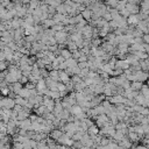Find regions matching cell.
<instances>
[{
    "label": "cell",
    "mask_w": 149,
    "mask_h": 149,
    "mask_svg": "<svg viewBox=\"0 0 149 149\" xmlns=\"http://www.w3.org/2000/svg\"><path fill=\"white\" fill-rule=\"evenodd\" d=\"M16 102L15 99H12L9 97H2L1 101H0V106L1 108H8V109H14Z\"/></svg>",
    "instance_id": "cell-1"
},
{
    "label": "cell",
    "mask_w": 149,
    "mask_h": 149,
    "mask_svg": "<svg viewBox=\"0 0 149 149\" xmlns=\"http://www.w3.org/2000/svg\"><path fill=\"white\" fill-rule=\"evenodd\" d=\"M134 74H135V81H142L143 83V81L148 80V78H149V72L143 71V70L135 71Z\"/></svg>",
    "instance_id": "cell-2"
},
{
    "label": "cell",
    "mask_w": 149,
    "mask_h": 149,
    "mask_svg": "<svg viewBox=\"0 0 149 149\" xmlns=\"http://www.w3.org/2000/svg\"><path fill=\"white\" fill-rule=\"evenodd\" d=\"M57 143L58 144H63V146H69V147H72L73 146V143H74V141L71 139V137H69L65 133L57 140Z\"/></svg>",
    "instance_id": "cell-3"
},
{
    "label": "cell",
    "mask_w": 149,
    "mask_h": 149,
    "mask_svg": "<svg viewBox=\"0 0 149 149\" xmlns=\"http://www.w3.org/2000/svg\"><path fill=\"white\" fill-rule=\"evenodd\" d=\"M93 29L94 28H92L91 26H85L84 28H83V30H81V33H83V37L84 38H93Z\"/></svg>",
    "instance_id": "cell-4"
},
{
    "label": "cell",
    "mask_w": 149,
    "mask_h": 149,
    "mask_svg": "<svg viewBox=\"0 0 149 149\" xmlns=\"http://www.w3.org/2000/svg\"><path fill=\"white\" fill-rule=\"evenodd\" d=\"M115 68H120L123 71H126V70H128L130 68V64H129V62L127 59H118L116 64H115Z\"/></svg>",
    "instance_id": "cell-5"
},
{
    "label": "cell",
    "mask_w": 149,
    "mask_h": 149,
    "mask_svg": "<svg viewBox=\"0 0 149 149\" xmlns=\"http://www.w3.org/2000/svg\"><path fill=\"white\" fill-rule=\"evenodd\" d=\"M59 81H62L64 84H68L71 81V77L65 70H59Z\"/></svg>",
    "instance_id": "cell-6"
},
{
    "label": "cell",
    "mask_w": 149,
    "mask_h": 149,
    "mask_svg": "<svg viewBox=\"0 0 149 149\" xmlns=\"http://www.w3.org/2000/svg\"><path fill=\"white\" fill-rule=\"evenodd\" d=\"M31 125H33V121L28 118V119H26V120L20 121L19 128H21V129H26V130H33V129H31Z\"/></svg>",
    "instance_id": "cell-7"
},
{
    "label": "cell",
    "mask_w": 149,
    "mask_h": 149,
    "mask_svg": "<svg viewBox=\"0 0 149 149\" xmlns=\"http://www.w3.org/2000/svg\"><path fill=\"white\" fill-rule=\"evenodd\" d=\"M126 9H128L130 14H139L140 7H139L135 2H127V5H126Z\"/></svg>",
    "instance_id": "cell-8"
},
{
    "label": "cell",
    "mask_w": 149,
    "mask_h": 149,
    "mask_svg": "<svg viewBox=\"0 0 149 149\" xmlns=\"http://www.w3.org/2000/svg\"><path fill=\"white\" fill-rule=\"evenodd\" d=\"M9 88H10L12 92L19 94L20 91L23 88V86H22V83H20V81H15V83H13V84H9Z\"/></svg>",
    "instance_id": "cell-9"
},
{
    "label": "cell",
    "mask_w": 149,
    "mask_h": 149,
    "mask_svg": "<svg viewBox=\"0 0 149 149\" xmlns=\"http://www.w3.org/2000/svg\"><path fill=\"white\" fill-rule=\"evenodd\" d=\"M99 132H100V129H99V127L97 126V125H93V126H91V127H88V130H87V134L92 137V139H94L98 134H99Z\"/></svg>",
    "instance_id": "cell-10"
},
{
    "label": "cell",
    "mask_w": 149,
    "mask_h": 149,
    "mask_svg": "<svg viewBox=\"0 0 149 149\" xmlns=\"http://www.w3.org/2000/svg\"><path fill=\"white\" fill-rule=\"evenodd\" d=\"M63 134H64V132H63L62 129H59V128H55V129L49 134V136H50L51 139H54V140H56V141H57V140H58Z\"/></svg>",
    "instance_id": "cell-11"
},
{
    "label": "cell",
    "mask_w": 149,
    "mask_h": 149,
    "mask_svg": "<svg viewBox=\"0 0 149 149\" xmlns=\"http://www.w3.org/2000/svg\"><path fill=\"white\" fill-rule=\"evenodd\" d=\"M119 143V146H121L122 148H125V149H130L132 147H133V142L128 139V136H126L122 141H120V142H118Z\"/></svg>",
    "instance_id": "cell-12"
},
{
    "label": "cell",
    "mask_w": 149,
    "mask_h": 149,
    "mask_svg": "<svg viewBox=\"0 0 149 149\" xmlns=\"http://www.w3.org/2000/svg\"><path fill=\"white\" fill-rule=\"evenodd\" d=\"M127 22H128L130 26H134V24H139V22H140V19H139L137 14H130V15L127 17Z\"/></svg>",
    "instance_id": "cell-13"
},
{
    "label": "cell",
    "mask_w": 149,
    "mask_h": 149,
    "mask_svg": "<svg viewBox=\"0 0 149 149\" xmlns=\"http://www.w3.org/2000/svg\"><path fill=\"white\" fill-rule=\"evenodd\" d=\"M70 111H71V114H72V115H74V116H78L79 114H81V113L84 112V111H83V107H81L80 105H77V104H76V105H73V106L71 107V109H70Z\"/></svg>",
    "instance_id": "cell-14"
},
{
    "label": "cell",
    "mask_w": 149,
    "mask_h": 149,
    "mask_svg": "<svg viewBox=\"0 0 149 149\" xmlns=\"http://www.w3.org/2000/svg\"><path fill=\"white\" fill-rule=\"evenodd\" d=\"M128 139L132 141V142H134V143H137L142 137L136 133V132H128Z\"/></svg>",
    "instance_id": "cell-15"
},
{
    "label": "cell",
    "mask_w": 149,
    "mask_h": 149,
    "mask_svg": "<svg viewBox=\"0 0 149 149\" xmlns=\"http://www.w3.org/2000/svg\"><path fill=\"white\" fill-rule=\"evenodd\" d=\"M80 14L83 15V17H84L86 21H91V20H92V16H93V12H92L90 8H85L83 12H80Z\"/></svg>",
    "instance_id": "cell-16"
},
{
    "label": "cell",
    "mask_w": 149,
    "mask_h": 149,
    "mask_svg": "<svg viewBox=\"0 0 149 149\" xmlns=\"http://www.w3.org/2000/svg\"><path fill=\"white\" fill-rule=\"evenodd\" d=\"M19 95L23 97L24 99H29L30 97H33V94H31V90H29V88H27V87H23V88L20 91Z\"/></svg>",
    "instance_id": "cell-17"
},
{
    "label": "cell",
    "mask_w": 149,
    "mask_h": 149,
    "mask_svg": "<svg viewBox=\"0 0 149 149\" xmlns=\"http://www.w3.org/2000/svg\"><path fill=\"white\" fill-rule=\"evenodd\" d=\"M44 3L49 5V6H52L55 8H57L59 5H62V0H44Z\"/></svg>",
    "instance_id": "cell-18"
},
{
    "label": "cell",
    "mask_w": 149,
    "mask_h": 149,
    "mask_svg": "<svg viewBox=\"0 0 149 149\" xmlns=\"http://www.w3.org/2000/svg\"><path fill=\"white\" fill-rule=\"evenodd\" d=\"M126 136H127V135H126V134H123L121 130H116V133H115V135H114V137H113V139H114L116 142H120V141H122Z\"/></svg>",
    "instance_id": "cell-19"
},
{
    "label": "cell",
    "mask_w": 149,
    "mask_h": 149,
    "mask_svg": "<svg viewBox=\"0 0 149 149\" xmlns=\"http://www.w3.org/2000/svg\"><path fill=\"white\" fill-rule=\"evenodd\" d=\"M142 86H143L142 81H132V85H130V87H132L134 91H139V92L141 91Z\"/></svg>",
    "instance_id": "cell-20"
},
{
    "label": "cell",
    "mask_w": 149,
    "mask_h": 149,
    "mask_svg": "<svg viewBox=\"0 0 149 149\" xmlns=\"http://www.w3.org/2000/svg\"><path fill=\"white\" fill-rule=\"evenodd\" d=\"M61 55H62L65 59H69V58L72 57V51H70L69 49H65V48H64V49L61 50Z\"/></svg>",
    "instance_id": "cell-21"
},
{
    "label": "cell",
    "mask_w": 149,
    "mask_h": 149,
    "mask_svg": "<svg viewBox=\"0 0 149 149\" xmlns=\"http://www.w3.org/2000/svg\"><path fill=\"white\" fill-rule=\"evenodd\" d=\"M49 77H51L56 81H59V70H51L49 73Z\"/></svg>",
    "instance_id": "cell-22"
},
{
    "label": "cell",
    "mask_w": 149,
    "mask_h": 149,
    "mask_svg": "<svg viewBox=\"0 0 149 149\" xmlns=\"http://www.w3.org/2000/svg\"><path fill=\"white\" fill-rule=\"evenodd\" d=\"M57 91H59V92L68 91V86H66V84H64V83H62V81H58V84H57ZM68 92H69V91H68Z\"/></svg>",
    "instance_id": "cell-23"
},
{
    "label": "cell",
    "mask_w": 149,
    "mask_h": 149,
    "mask_svg": "<svg viewBox=\"0 0 149 149\" xmlns=\"http://www.w3.org/2000/svg\"><path fill=\"white\" fill-rule=\"evenodd\" d=\"M140 92H141L146 98H148V99H149V86H148V84H147V85H143Z\"/></svg>",
    "instance_id": "cell-24"
},
{
    "label": "cell",
    "mask_w": 149,
    "mask_h": 149,
    "mask_svg": "<svg viewBox=\"0 0 149 149\" xmlns=\"http://www.w3.org/2000/svg\"><path fill=\"white\" fill-rule=\"evenodd\" d=\"M118 3H119V0H106V5L112 8H116Z\"/></svg>",
    "instance_id": "cell-25"
},
{
    "label": "cell",
    "mask_w": 149,
    "mask_h": 149,
    "mask_svg": "<svg viewBox=\"0 0 149 149\" xmlns=\"http://www.w3.org/2000/svg\"><path fill=\"white\" fill-rule=\"evenodd\" d=\"M102 44V40L101 38H92V47H100Z\"/></svg>",
    "instance_id": "cell-26"
},
{
    "label": "cell",
    "mask_w": 149,
    "mask_h": 149,
    "mask_svg": "<svg viewBox=\"0 0 149 149\" xmlns=\"http://www.w3.org/2000/svg\"><path fill=\"white\" fill-rule=\"evenodd\" d=\"M80 56H81V52H80V50H79V49L72 52V57H73L74 59H77V61H78V58H79Z\"/></svg>",
    "instance_id": "cell-27"
},
{
    "label": "cell",
    "mask_w": 149,
    "mask_h": 149,
    "mask_svg": "<svg viewBox=\"0 0 149 149\" xmlns=\"http://www.w3.org/2000/svg\"><path fill=\"white\" fill-rule=\"evenodd\" d=\"M78 66L83 70V69H86V68H88V62H80V63H78Z\"/></svg>",
    "instance_id": "cell-28"
},
{
    "label": "cell",
    "mask_w": 149,
    "mask_h": 149,
    "mask_svg": "<svg viewBox=\"0 0 149 149\" xmlns=\"http://www.w3.org/2000/svg\"><path fill=\"white\" fill-rule=\"evenodd\" d=\"M0 68H1V70H2V71H5L6 69H8V68H7V64H6V61H1Z\"/></svg>",
    "instance_id": "cell-29"
},
{
    "label": "cell",
    "mask_w": 149,
    "mask_h": 149,
    "mask_svg": "<svg viewBox=\"0 0 149 149\" xmlns=\"http://www.w3.org/2000/svg\"><path fill=\"white\" fill-rule=\"evenodd\" d=\"M143 42H144V43H148V44H149V33H148V34H144V35H143Z\"/></svg>",
    "instance_id": "cell-30"
},
{
    "label": "cell",
    "mask_w": 149,
    "mask_h": 149,
    "mask_svg": "<svg viewBox=\"0 0 149 149\" xmlns=\"http://www.w3.org/2000/svg\"><path fill=\"white\" fill-rule=\"evenodd\" d=\"M135 149H148V147L144 146V144H141V146H136Z\"/></svg>",
    "instance_id": "cell-31"
},
{
    "label": "cell",
    "mask_w": 149,
    "mask_h": 149,
    "mask_svg": "<svg viewBox=\"0 0 149 149\" xmlns=\"http://www.w3.org/2000/svg\"><path fill=\"white\" fill-rule=\"evenodd\" d=\"M33 149H37V148H33Z\"/></svg>",
    "instance_id": "cell-32"
},
{
    "label": "cell",
    "mask_w": 149,
    "mask_h": 149,
    "mask_svg": "<svg viewBox=\"0 0 149 149\" xmlns=\"http://www.w3.org/2000/svg\"><path fill=\"white\" fill-rule=\"evenodd\" d=\"M63 1H68V0H63Z\"/></svg>",
    "instance_id": "cell-33"
}]
</instances>
